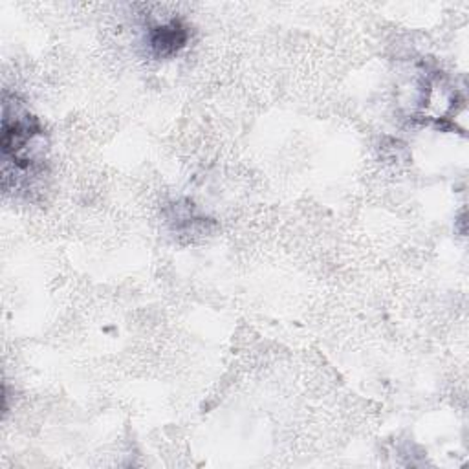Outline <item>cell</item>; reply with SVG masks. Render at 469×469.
Here are the masks:
<instances>
[{
    "mask_svg": "<svg viewBox=\"0 0 469 469\" xmlns=\"http://www.w3.org/2000/svg\"><path fill=\"white\" fill-rule=\"evenodd\" d=\"M149 41L158 57H169L187 43V28L180 21H171L163 26H156Z\"/></svg>",
    "mask_w": 469,
    "mask_h": 469,
    "instance_id": "obj_1",
    "label": "cell"
}]
</instances>
